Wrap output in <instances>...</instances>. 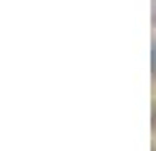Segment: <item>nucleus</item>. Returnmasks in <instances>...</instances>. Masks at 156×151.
<instances>
[{"instance_id":"obj_1","label":"nucleus","mask_w":156,"mask_h":151,"mask_svg":"<svg viewBox=\"0 0 156 151\" xmlns=\"http://www.w3.org/2000/svg\"><path fill=\"white\" fill-rule=\"evenodd\" d=\"M151 53H153V79H156V45L151 48Z\"/></svg>"}]
</instances>
